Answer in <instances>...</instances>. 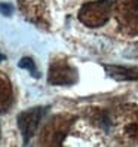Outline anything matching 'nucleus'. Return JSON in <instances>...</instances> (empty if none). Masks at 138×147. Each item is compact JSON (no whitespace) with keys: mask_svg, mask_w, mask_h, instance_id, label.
<instances>
[{"mask_svg":"<svg viewBox=\"0 0 138 147\" xmlns=\"http://www.w3.org/2000/svg\"><path fill=\"white\" fill-rule=\"evenodd\" d=\"M114 0H95L85 3L79 11V21L86 27L97 28L104 25L113 15Z\"/></svg>","mask_w":138,"mask_h":147,"instance_id":"nucleus-1","label":"nucleus"},{"mask_svg":"<svg viewBox=\"0 0 138 147\" xmlns=\"http://www.w3.org/2000/svg\"><path fill=\"white\" fill-rule=\"evenodd\" d=\"M114 18L128 36L138 34V0H114Z\"/></svg>","mask_w":138,"mask_h":147,"instance_id":"nucleus-2","label":"nucleus"},{"mask_svg":"<svg viewBox=\"0 0 138 147\" xmlns=\"http://www.w3.org/2000/svg\"><path fill=\"white\" fill-rule=\"evenodd\" d=\"M73 122L74 117L67 115H59L52 117L43 128L40 143L46 146H61Z\"/></svg>","mask_w":138,"mask_h":147,"instance_id":"nucleus-3","label":"nucleus"},{"mask_svg":"<svg viewBox=\"0 0 138 147\" xmlns=\"http://www.w3.org/2000/svg\"><path fill=\"white\" fill-rule=\"evenodd\" d=\"M77 79H79L77 70L73 65L68 64L67 59L58 58L54 63H50L49 73H48V82L50 85L70 86V85H74Z\"/></svg>","mask_w":138,"mask_h":147,"instance_id":"nucleus-4","label":"nucleus"},{"mask_svg":"<svg viewBox=\"0 0 138 147\" xmlns=\"http://www.w3.org/2000/svg\"><path fill=\"white\" fill-rule=\"evenodd\" d=\"M46 111H48V107H33L20 113L16 120H18V128L24 138V144H28L30 140L34 137V134L37 132L39 125L42 122L43 116L46 115Z\"/></svg>","mask_w":138,"mask_h":147,"instance_id":"nucleus-5","label":"nucleus"},{"mask_svg":"<svg viewBox=\"0 0 138 147\" xmlns=\"http://www.w3.org/2000/svg\"><path fill=\"white\" fill-rule=\"evenodd\" d=\"M20 11L30 22L48 28V13L43 0H18Z\"/></svg>","mask_w":138,"mask_h":147,"instance_id":"nucleus-6","label":"nucleus"},{"mask_svg":"<svg viewBox=\"0 0 138 147\" xmlns=\"http://www.w3.org/2000/svg\"><path fill=\"white\" fill-rule=\"evenodd\" d=\"M120 115L123 117V134L131 141L138 143V107L123 106L120 109Z\"/></svg>","mask_w":138,"mask_h":147,"instance_id":"nucleus-7","label":"nucleus"},{"mask_svg":"<svg viewBox=\"0 0 138 147\" xmlns=\"http://www.w3.org/2000/svg\"><path fill=\"white\" fill-rule=\"evenodd\" d=\"M104 71L108 77L114 80H138V67L104 64Z\"/></svg>","mask_w":138,"mask_h":147,"instance_id":"nucleus-8","label":"nucleus"},{"mask_svg":"<svg viewBox=\"0 0 138 147\" xmlns=\"http://www.w3.org/2000/svg\"><path fill=\"white\" fill-rule=\"evenodd\" d=\"M13 101V92L11 82L7 79V76L0 73V113H5L11 109Z\"/></svg>","mask_w":138,"mask_h":147,"instance_id":"nucleus-9","label":"nucleus"},{"mask_svg":"<svg viewBox=\"0 0 138 147\" xmlns=\"http://www.w3.org/2000/svg\"><path fill=\"white\" fill-rule=\"evenodd\" d=\"M18 65H20L21 68H24V70H27V71L34 77V79H39V77H40V73H39V70H37V67H36V64H34V61H33L30 57L21 58L20 63H18Z\"/></svg>","mask_w":138,"mask_h":147,"instance_id":"nucleus-10","label":"nucleus"},{"mask_svg":"<svg viewBox=\"0 0 138 147\" xmlns=\"http://www.w3.org/2000/svg\"><path fill=\"white\" fill-rule=\"evenodd\" d=\"M0 12L5 16H11L13 12V6L11 3H0Z\"/></svg>","mask_w":138,"mask_h":147,"instance_id":"nucleus-11","label":"nucleus"}]
</instances>
